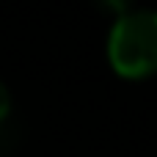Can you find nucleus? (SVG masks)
Returning <instances> with one entry per match:
<instances>
[{"mask_svg": "<svg viewBox=\"0 0 157 157\" xmlns=\"http://www.w3.org/2000/svg\"><path fill=\"white\" fill-rule=\"evenodd\" d=\"M108 61L121 77H149L157 72V11H121L108 33Z\"/></svg>", "mask_w": 157, "mask_h": 157, "instance_id": "nucleus-1", "label": "nucleus"}, {"mask_svg": "<svg viewBox=\"0 0 157 157\" xmlns=\"http://www.w3.org/2000/svg\"><path fill=\"white\" fill-rule=\"evenodd\" d=\"M8 110H11V94H8V88H6V83L0 80V124L6 121V116H8Z\"/></svg>", "mask_w": 157, "mask_h": 157, "instance_id": "nucleus-2", "label": "nucleus"}]
</instances>
